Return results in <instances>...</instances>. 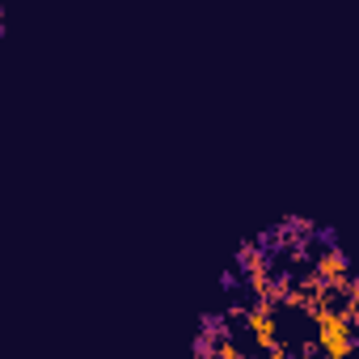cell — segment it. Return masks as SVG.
<instances>
[{
  "instance_id": "9",
  "label": "cell",
  "mask_w": 359,
  "mask_h": 359,
  "mask_svg": "<svg viewBox=\"0 0 359 359\" xmlns=\"http://www.w3.org/2000/svg\"><path fill=\"white\" fill-rule=\"evenodd\" d=\"M0 18H5V5H0Z\"/></svg>"
},
{
  "instance_id": "3",
  "label": "cell",
  "mask_w": 359,
  "mask_h": 359,
  "mask_svg": "<svg viewBox=\"0 0 359 359\" xmlns=\"http://www.w3.org/2000/svg\"><path fill=\"white\" fill-rule=\"evenodd\" d=\"M245 321H250L258 346H275V342H279V321H275V304H271V300L258 296L254 309H245Z\"/></svg>"
},
{
  "instance_id": "4",
  "label": "cell",
  "mask_w": 359,
  "mask_h": 359,
  "mask_svg": "<svg viewBox=\"0 0 359 359\" xmlns=\"http://www.w3.org/2000/svg\"><path fill=\"white\" fill-rule=\"evenodd\" d=\"M199 338H212V342H224V338H233V325H229V317H224V313H203V317H199Z\"/></svg>"
},
{
  "instance_id": "5",
  "label": "cell",
  "mask_w": 359,
  "mask_h": 359,
  "mask_svg": "<svg viewBox=\"0 0 359 359\" xmlns=\"http://www.w3.org/2000/svg\"><path fill=\"white\" fill-rule=\"evenodd\" d=\"M266 359H296V346H292V342H283V338H279V342H275V346H266Z\"/></svg>"
},
{
  "instance_id": "8",
  "label": "cell",
  "mask_w": 359,
  "mask_h": 359,
  "mask_svg": "<svg viewBox=\"0 0 359 359\" xmlns=\"http://www.w3.org/2000/svg\"><path fill=\"white\" fill-rule=\"evenodd\" d=\"M0 34H5V22H0Z\"/></svg>"
},
{
  "instance_id": "1",
  "label": "cell",
  "mask_w": 359,
  "mask_h": 359,
  "mask_svg": "<svg viewBox=\"0 0 359 359\" xmlns=\"http://www.w3.org/2000/svg\"><path fill=\"white\" fill-rule=\"evenodd\" d=\"M317 317V346H321V359H346L351 355V346H355V338H351V317L342 313V309H317L313 313Z\"/></svg>"
},
{
  "instance_id": "6",
  "label": "cell",
  "mask_w": 359,
  "mask_h": 359,
  "mask_svg": "<svg viewBox=\"0 0 359 359\" xmlns=\"http://www.w3.org/2000/svg\"><path fill=\"white\" fill-rule=\"evenodd\" d=\"M195 359H216V342L212 338H195Z\"/></svg>"
},
{
  "instance_id": "2",
  "label": "cell",
  "mask_w": 359,
  "mask_h": 359,
  "mask_svg": "<svg viewBox=\"0 0 359 359\" xmlns=\"http://www.w3.org/2000/svg\"><path fill=\"white\" fill-rule=\"evenodd\" d=\"M309 271L321 279V287H330V292H334V287L351 275V258H346V250H342V245H325V250L313 258V266H309Z\"/></svg>"
},
{
  "instance_id": "7",
  "label": "cell",
  "mask_w": 359,
  "mask_h": 359,
  "mask_svg": "<svg viewBox=\"0 0 359 359\" xmlns=\"http://www.w3.org/2000/svg\"><path fill=\"white\" fill-rule=\"evenodd\" d=\"M220 287H224V292H237V287H241V275H237V271H224V275H220Z\"/></svg>"
}]
</instances>
